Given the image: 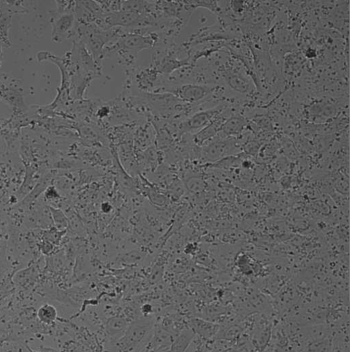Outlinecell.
<instances>
[{"label": "cell", "mask_w": 350, "mask_h": 352, "mask_svg": "<svg viewBox=\"0 0 350 352\" xmlns=\"http://www.w3.org/2000/svg\"><path fill=\"white\" fill-rule=\"evenodd\" d=\"M171 93L178 98L189 102H197L206 98L215 90L213 87L197 84H185L173 88Z\"/></svg>", "instance_id": "cell-4"}, {"label": "cell", "mask_w": 350, "mask_h": 352, "mask_svg": "<svg viewBox=\"0 0 350 352\" xmlns=\"http://www.w3.org/2000/svg\"><path fill=\"white\" fill-rule=\"evenodd\" d=\"M224 111L217 114L207 126L195 134L194 136L195 143L198 145L204 144L205 142L213 139L214 136L219 133L222 125L227 120L223 113Z\"/></svg>", "instance_id": "cell-5"}, {"label": "cell", "mask_w": 350, "mask_h": 352, "mask_svg": "<svg viewBox=\"0 0 350 352\" xmlns=\"http://www.w3.org/2000/svg\"><path fill=\"white\" fill-rule=\"evenodd\" d=\"M226 82L231 88L239 93H248L250 84L249 81L241 74L233 71H226L224 74Z\"/></svg>", "instance_id": "cell-9"}, {"label": "cell", "mask_w": 350, "mask_h": 352, "mask_svg": "<svg viewBox=\"0 0 350 352\" xmlns=\"http://www.w3.org/2000/svg\"><path fill=\"white\" fill-rule=\"evenodd\" d=\"M150 323L148 321L137 322L131 325L126 331L123 341L127 348L136 346L140 341H142L147 332L149 331Z\"/></svg>", "instance_id": "cell-6"}, {"label": "cell", "mask_w": 350, "mask_h": 352, "mask_svg": "<svg viewBox=\"0 0 350 352\" xmlns=\"http://www.w3.org/2000/svg\"><path fill=\"white\" fill-rule=\"evenodd\" d=\"M75 22L76 16L73 11L56 12L52 21V42L61 43L63 41L73 36Z\"/></svg>", "instance_id": "cell-1"}, {"label": "cell", "mask_w": 350, "mask_h": 352, "mask_svg": "<svg viewBox=\"0 0 350 352\" xmlns=\"http://www.w3.org/2000/svg\"><path fill=\"white\" fill-rule=\"evenodd\" d=\"M245 125V121L243 118L239 116H233L232 117L227 118V120L224 122L218 134L223 138L236 135L243 130Z\"/></svg>", "instance_id": "cell-8"}, {"label": "cell", "mask_w": 350, "mask_h": 352, "mask_svg": "<svg viewBox=\"0 0 350 352\" xmlns=\"http://www.w3.org/2000/svg\"><path fill=\"white\" fill-rule=\"evenodd\" d=\"M6 251H5L4 244L0 245V267H2L6 263Z\"/></svg>", "instance_id": "cell-14"}, {"label": "cell", "mask_w": 350, "mask_h": 352, "mask_svg": "<svg viewBox=\"0 0 350 352\" xmlns=\"http://www.w3.org/2000/svg\"><path fill=\"white\" fill-rule=\"evenodd\" d=\"M55 190L56 189L53 188V187H49V188L47 189V191H46V198H47V199L49 200H52L54 199V198L58 197V196H59V195L57 194V193H56Z\"/></svg>", "instance_id": "cell-13"}, {"label": "cell", "mask_w": 350, "mask_h": 352, "mask_svg": "<svg viewBox=\"0 0 350 352\" xmlns=\"http://www.w3.org/2000/svg\"><path fill=\"white\" fill-rule=\"evenodd\" d=\"M49 209L56 229L60 231H65L69 226L68 219L66 215L62 210L54 207L49 206Z\"/></svg>", "instance_id": "cell-11"}, {"label": "cell", "mask_w": 350, "mask_h": 352, "mask_svg": "<svg viewBox=\"0 0 350 352\" xmlns=\"http://www.w3.org/2000/svg\"><path fill=\"white\" fill-rule=\"evenodd\" d=\"M37 315L38 319L44 324L51 325L56 321L58 313L54 305L46 303L39 308Z\"/></svg>", "instance_id": "cell-10"}, {"label": "cell", "mask_w": 350, "mask_h": 352, "mask_svg": "<svg viewBox=\"0 0 350 352\" xmlns=\"http://www.w3.org/2000/svg\"></svg>", "instance_id": "cell-16"}, {"label": "cell", "mask_w": 350, "mask_h": 352, "mask_svg": "<svg viewBox=\"0 0 350 352\" xmlns=\"http://www.w3.org/2000/svg\"><path fill=\"white\" fill-rule=\"evenodd\" d=\"M0 76V99L16 108H23L25 104L23 98V90L13 78Z\"/></svg>", "instance_id": "cell-2"}, {"label": "cell", "mask_w": 350, "mask_h": 352, "mask_svg": "<svg viewBox=\"0 0 350 352\" xmlns=\"http://www.w3.org/2000/svg\"><path fill=\"white\" fill-rule=\"evenodd\" d=\"M234 148L229 141H216L207 145L203 150V155L208 160H215L229 153Z\"/></svg>", "instance_id": "cell-7"}, {"label": "cell", "mask_w": 350, "mask_h": 352, "mask_svg": "<svg viewBox=\"0 0 350 352\" xmlns=\"http://www.w3.org/2000/svg\"><path fill=\"white\" fill-rule=\"evenodd\" d=\"M2 47V42L0 40V68H1V65H2V61L3 59Z\"/></svg>", "instance_id": "cell-15"}, {"label": "cell", "mask_w": 350, "mask_h": 352, "mask_svg": "<svg viewBox=\"0 0 350 352\" xmlns=\"http://www.w3.org/2000/svg\"><path fill=\"white\" fill-rule=\"evenodd\" d=\"M126 322L121 318H112L107 323V332L111 337H116L126 329Z\"/></svg>", "instance_id": "cell-12"}, {"label": "cell", "mask_w": 350, "mask_h": 352, "mask_svg": "<svg viewBox=\"0 0 350 352\" xmlns=\"http://www.w3.org/2000/svg\"><path fill=\"white\" fill-rule=\"evenodd\" d=\"M224 110L222 106L196 113L181 125V130L185 132H199L211 123L217 114Z\"/></svg>", "instance_id": "cell-3"}]
</instances>
